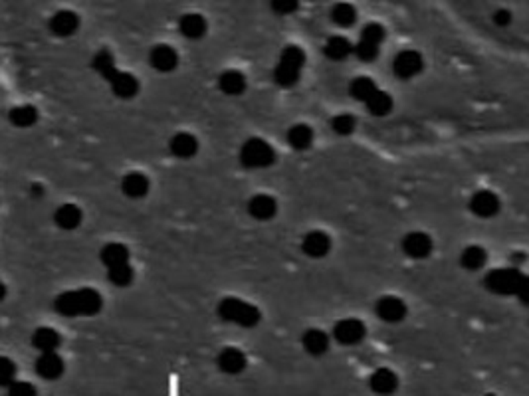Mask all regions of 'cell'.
Masks as SVG:
<instances>
[{"instance_id":"cell-1","label":"cell","mask_w":529,"mask_h":396,"mask_svg":"<svg viewBox=\"0 0 529 396\" xmlns=\"http://www.w3.org/2000/svg\"><path fill=\"white\" fill-rule=\"evenodd\" d=\"M91 66H93V70L98 72L100 75H103L107 82H109V86L113 89V93L121 97V100H131L135 97L137 93H139V82H137V77L131 74H127V72H119L118 68H115V62H113V56H111V52L109 50H100V52H95L93 54V59H91Z\"/></svg>"},{"instance_id":"cell-2","label":"cell","mask_w":529,"mask_h":396,"mask_svg":"<svg viewBox=\"0 0 529 396\" xmlns=\"http://www.w3.org/2000/svg\"><path fill=\"white\" fill-rule=\"evenodd\" d=\"M103 308L102 295L91 287L59 294L54 299V309L64 317H91Z\"/></svg>"},{"instance_id":"cell-3","label":"cell","mask_w":529,"mask_h":396,"mask_svg":"<svg viewBox=\"0 0 529 396\" xmlns=\"http://www.w3.org/2000/svg\"><path fill=\"white\" fill-rule=\"evenodd\" d=\"M306 66V52L299 46H288L281 50L279 62L274 70V82L279 88H294Z\"/></svg>"},{"instance_id":"cell-4","label":"cell","mask_w":529,"mask_h":396,"mask_svg":"<svg viewBox=\"0 0 529 396\" xmlns=\"http://www.w3.org/2000/svg\"><path fill=\"white\" fill-rule=\"evenodd\" d=\"M216 313H219L222 321L234 323V325L246 327V329L256 327L262 319L260 309L248 303V301L238 299V297H224L216 308Z\"/></svg>"},{"instance_id":"cell-5","label":"cell","mask_w":529,"mask_h":396,"mask_svg":"<svg viewBox=\"0 0 529 396\" xmlns=\"http://www.w3.org/2000/svg\"><path fill=\"white\" fill-rule=\"evenodd\" d=\"M240 162L244 169H268L276 162V151L264 139L252 137L240 149Z\"/></svg>"},{"instance_id":"cell-6","label":"cell","mask_w":529,"mask_h":396,"mask_svg":"<svg viewBox=\"0 0 529 396\" xmlns=\"http://www.w3.org/2000/svg\"><path fill=\"white\" fill-rule=\"evenodd\" d=\"M523 274L517 267H500V270H492L484 278V285L488 292L498 295H515L521 281Z\"/></svg>"},{"instance_id":"cell-7","label":"cell","mask_w":529,"mask_h":396,"mask_svg":"<svg viewBox=\"0 0 529 396\" xmlns=\"http://www.w3.org/2000/svg\"><path fill=\"white\" fill-rule=\"evenodd\" d=\"M367 335V329L359 319H341L333 327V339L339 345H359Z\"/></svg>"},{"instance_id":"cell-8","label":"cell","mask_w":529,"mask_h":396,"mask_svg":"<svg viewBox=\"0 0 529 396\" xmlns=\"http://www.w3.org/2000/svg\"><path fill=\"white\" fill-rule=\"evenodd\" d=\"M425 68L423 56L414 50H405L397 54V58L393 62V72L400 79H411L414 75H418Z\"/></svg>"},{"instance_id":"cell-9","label":"cell","mask_w":529,"mask_h":396,"mask_svg":"<svg viewBox=\"0 0 529 396\" xmlns=\"http://www.w3.org/2000/svg\"><path fill=\"white\" fill-rule=\"evenodd\" d=\"M402 252L412 260H425L432 254V238L425 232H411L402 238Z\"/></svg>"},{"instance_id":"cell-10","label":"cell","mask_w":529,"mask_h":396,"mask_svg":"<svg viewBox=\"0 0 529 396\" xmlns=\"http://www.w3.org/2000/svg\"><path fill=\"white\" fill-rule=\"evenodd\" d=\"M375 311H377V317L387 323H398L402 321L407 317V305L402 299L398 297H393V295H387V297H381L375 305Z\"/></svg>"},{"instance_id":"cell-11","label":"cell","mask_w":529,"mask_h":396,"mask_svg":"<svg viewBox=\"0 0 529 396\" xmlns=\"http://www.w3.org/2000/svg\"><path fill=\"white\" fill-rule=\"evenodd\" d=\"M470 210L478 218H492L500 212V198L492 191L476 192L470 198Z\"/></svg>"},{"instance_id":"cell-12","label":"cell","mask_w":529,"mask_h":396,"mask_svg":"<svg viewBox=\"0 0 529 396\" xmlns=\"http://www.w3.org/2000/svg\"><path fill=\"white\" fill-rule=\"evenodd\" d=\"M36 375L44 381H56L64 375V361L56 351L42 352L36 359Z\"/></svg>"},{"instance_id":"cell-13","label":"cell","mask_w":529,"mask_h":396,"mask_svg":"<svg viewBox=\"0 0 529 396\" xmlns=\"http://www.w3.org/2000/svg\"><path fill=\"white\" fill-rule=\"evenodd\" d=\"M149 62H151V66L157 72L169 74V72H173L176 66H178V54H176L175 48H171V46L167 44H159L151 50Z\"/></svg>"},{"instance_id":"cell-14","label":"cell","mask_w":529,"mask_h":396,"mask_svg":"<svg viewBox=\"0 0 529 396\" xmlns=\"http://www.w3.org/2000/svg\"><path fill=\"white\" fill-rule=\"evenodd\" d=\"M48 26L52 30V34H56L59 38H68L80 28V16L72 10H59L50 18Z\"/></svg>"},{"instance_id":"cell-15","label":"cell","mask_w":529,"mask_h":396,"mask_svg":"<svg viewBox=\"0 0 529 396\" xmlns=\"http://www.w3.org/2000/svg\"><path fill=\"white\" fill-rule=\"evenodd\" d=\"M278 212V202L270 194H256L248 200V214L256 220H272Z\"/></svg>"},{"instance_id":"cell-16","label":"cell","mask_w":529,"mask_h":396,"mask_svg":"<svg viewBox=\"0 0 529 396\" xmlns=\"http://www.w3.org/2000/svg\"><path fill=\"white\" fill-rule=\"evenodd\" d=\"M301 249L309 258H317V260L325 258L331 249V238L322 230H313V232L306 234L304 242H301Z\"/></svg>"},{"instance_id":"cell-17","label":"cell","mask_w":529,"mask_h":396,"mask_svg":"<svg viewBox=\"0 0 529 396\" xmlns=\"http://www.w3.org/2000/svg\"><path fill=\"white\" fill-rule=\"evenodd\" d=\"M216 363H219V368L226 375H240L244 368H246V357L244 352L238 351L234 347H228V349H222L216 357Z\"/></svg>"},{"instance_id":"cell-18","label":"cell","mask_w":529,"mask_h":396,"mask_svg":"<svg viewBox=\"0 0 529 396\" xmlns=\"http://www.w3.org/2000/svg\"><path fill=\"white\" fill-rule=\"evenodd\" d=\"M169 149L178 159H191L198 153V141L191 133H176L169 141Z\"/></svg>"},{"instance_id":"cell-19","label":"cell","mask_w":529,"mask_h":396,"mask_svg":"<svg viewBox=\"0 0 529 396\" xmlns=\"http://www.w3.org/2000/svg\"><path fill=\"white\" fill-rule=\"evenodd\" d=\"M369 386L373 388V393L377 395H391L395 393L398 386L397 375L391 368H377L371 379H369Z\"/></svg>"},{"instance_id":"cell-20","label":"cell","mask_w":529,"mask_h":396,"mask_svg":"<svg viewBox=\"0 0 529 396\" xmlns=\"http://www.w3.org/2000/svg\"><path fill=\"white\" fill-rule=\"evenodd\" d=\"M59 345H62V337L52 327H40L32 333V347L40 352L58 351Z\"/></svg>"},{"instance_id":"cell-21","label":"cell","mask_w":529,"mask_h":396,"mask_svg":"<svg viewBox=\"0 0 529 396\" xmlns=\"http://www.w3.org/2000/svg\"><path fill=\"white\" fill-rule=\"evenodd\" d=\"M206 20L201 15L189 12L178 20V30L185 38L189 40H201L206 34Z\"/></svg>"},{"instance_id":"cell-22","label":"cell","mask_w":529,"mask_h":396,"mask_svg":"<svg viewBox=\"0 0 529 396\" xmlns=\"http://www.w3.org/2000/svg\"><path fill=\"white\" fill-rule=\"evenodd\" d=\"M82 218H84L82 208L75 205H62L54 212V222L62 230H75L82 224Z\"/></svg>"},{"instance_id":"cell-23","label":"cell","mask_w":529,"mask_h":396,"mask_svg":"<svg viewBox=\"0 0 529 396\" xmlns=\"http://www.w3.org/2000/svg\"><path fill=\"white\" fill-rule=\"evenodd\" d=\"M121 191L129 198H143L149 192V178L143 173H129L121 180Z\"/></svg>"},{"instance_id":"cell-24","label":"cell","mask_w":529,"mask_h":396,"mask_svg":"<svg viewBox=\"0 0 529 396\" xmlns=\"http://www.w3.org/2000/svg\"><path fill=\"white\" fill-rule=\"evenodd\" d=\"M301 345L304 349L313 355V357H322L329 349V337L327 333L322 329H308L301 337Z\"/></svg>"},{"instance_id":"cell-25","label":"cell","mask_w":529,"mask_h":396,"mask_svg":"<svg viewBox=\"0 0 529 396\" xmlns=\"http://www.w3.org/2000/svg\"><path fill=\"white\" fill-rule=\"evenodd\" d=\"M100 260L105 267H113V265H121L129 262V249L125 248L119 242H111L105 244L100 252Z\"/></svg>"},{"instance_id":"cell-26","label":"cell","mask_w":529,"mask_h":396,"mask_svg":"<svg viewBox=\"0 0 529 396\" xmlns=\"http://www.w3.org/2000/svg\"><path fill=\"white\" fill-rule=\"evenodd\" d=\"M353 46L345 36H331L324 46V54L333 62H343L347 56H351Z\"/></svg>"},{"instance_id":"cell-27","label":"cell","mask_w":529,"mask_h":396,"mask_svg":"<svg viewBox=\"0 0 529 396\" xmlns=\"http://www.w3.org/2000/svg\"><path fill=\"white\" fill-rule=\"evenodd\" d=\"M288 143L295 151H306L313 143V129L306 123H297L288 131Z\"/></svg>"},{"instance_id":"cell-28","label":"cell","mask_w":529,"mask_h":396,"mask_svg":"<svg viewBox=\"0 0 529 396\" xmlns=\"http://www.w3.org/2000/svg\"><path fill=\"white\" fill-rule=\"evenodd\" d=\"M219 88L226 95H240L246 89V77L236 70H228L219 77Z\"/></svg>"},{"instance_id":"cell-29","label":"cell","mask_w":529,"mask_h":396,"mask_svg":"<svg viewBox=\"0 0 529 396\" xmlns=\"http://www.w3.org/2000/svg\"><path fill=\"white\" fill-rule=\"evenodd\" d=\"M369 113L371 115H375V117H384V115H389L391 111H393V97L387 93V91H381V89H377L371 97H369L367 102Z\"/></svg>"},{"instance_id":"cell-30","label":"cell","mask_w":529,"mask_h":396,"mask_svg":"<svg viewBox=\"0 0 529 396\" xmlns=\"http://www.w3.org/2000/svg\"><path fill=\"white\" fill-rule=\"evenodd\" d=\"M488 262V254L482 246H468V248L462 252L460 256V264L462 267L470 270V272H476V270H482Z\"/></svg>"},{"instance_id":"cell-31","label":"cell","mask_w":529,"mask_h":396,"mask_svg":"<svg viewBox=\"0 0 529 396\" xmlns=\"http://www.w3.org/2000/svg\"><path fill=\"white\" fill-rule=\"evenodd\" d=\"M331 20L337 24L339 28H351L357 22V10L349 2H337L331 8Z\"/></svg>"},{"instance_id":"cell-32","label":"cell","mask_w":529,"mask_h":396,"mask_svg":"<svg viewBox=\"0 0 529 396\" xmlns=\"http://www.w3.org/2000/svg\"><path fill=\"white\" fill-rule=\"evenodd\" d=\"M377 84L371 79V77H365V75H361V77H355L351 82V86H349V93H351L353 100H357V102H367L369 97L377 91Z\"/></svg>"},{"instance_id":"cell-33","label":"cell","mask_w":529,"mask_h":396,"mask_svg":"<svg viewBox=\"0 0 529 396\" xmlns=\"http://www.w3.org/2000/svg\"><path fill=\"white\" fill-rule=\"evenodd\" d=\"M8 119H10V123L16 125V127H32V125L38 121V111H36V107H32V105H20V107L10 109Z\"/></svg>"},{"instance_id":"cell-34","label":"cell","mask_w":529,"mask_h":396,"mask_svg":"<svg viewBox=\"0 0 529 396\" xmlns=\"http://www.w3.org/2000/svg\"><path fill=\"white\" fill-rule=\"evenodd\" d=\"M133 278H135V274H133V267L129 265V262H127V264L107 267V279H109L113 285H118V287H127V285H131Z\"/></svg>"},{"instance_id":"cell-35","label":"cell","mask_w":529,"mask_h":396,"mask_svg":"<svg viewBox=\"0 0 529 396\" xmlns=\"http://www.w3.org/2000/svg\"><path fill=\"white\" fill-rule=\"evenodd\" d=\"M379 50H381V46L375 44V42H369V40H359L357 46L353 48V52H355V56L359 62H365V64H371V62H375L377 56H379Z\"/></svg>"},{"instance_id":"cell-36","label":"cell","mask_w":529,"mask_h":396,"mask_svg":"<svg viewBox=\"0 0 529 396\" xmlns=\"http://www.w3.org/2000/svg\"><path fill=\"white\" fill-rule=\"evenodd\" d=\"M355 127H357V121H355L353 115H347V113L331 119V129L337 133V135H341V137L351 135V133L355 131Z\"/></svg>"},{"instance_id":"cell-37","label":"cell","mask_w":529,"mask_h":396,"mask_svg":"<svg viewBox=\"0 0 529 396\" xmlns=\"http://www.w3.org/2000/svg\"><path fill=\"white\" fill-rule=\"evenodd\" d=\"M361 38L381 46L384 42V38H387V30L382 28L381 24H377V22H371V24H367L365 28L361 30Z\"/></svg>"},{"instance_id":"cell-38","label":"cell","mask_w":529,"mask_h":396,"mask_svg":"<svg viewBox=\"0 0 529 396\" xmlns=\"http://www.w3.org/2000/svg\"><path fill=\"white\" fill-rule=\"evenodd\" d=\"M16 381V365L8 359V357H2L0 359V384L2 386H10L12 382Z\"/></svg>"},{"instance_id":"cell-39","label":"cell","mask_w":529,"mask_h":396,"mask_svg":"<svg viewBox=\"0 0 529 396\" xmlns=\"http://www.w3.org/2000/svg\"><path fill=\"white\" fill-rule=\"evenodd\" d=\"M270 6L272 10L279 16H288L294 15L299 6V0H270Z\"/></svg>"},{"instance_id":"cell-40","label":"cell","mask_w":529,"mask_h":396,"mask_svg":"<svg viewBox=\"0 0 529 396\" xmlns=\"http://www.w3.org/2000/svg\"><path fill=\"white\" fill-rule=\"evenodd\" d=\"M36 395V386L30 382L15 381L8 386V396H34Z\"/></svg>"},{"instance_id":"cell-41","label":"cell","mask_w":529,"mask_h":396,"mask_svg":"<svg viewBox=\"0 0 529 396\" xmlns=\"http://www.w3.org/2000/svg\"><path fill=\"white\" fill-rule=\"evenodd\" d=\"M494 24L496 26H500V28H505V26H510L512 24V20H514V16L510 10H505V8H500V10H496L494 12Z\"/></svg>"},{"instance_id":"cell-42","label":"cell","mask_w":529,"mask_h":396,"mask_svg":"<svg viewBox=\"0 0 529 396\" xmlns=\"http://www.w3.org/2000/svg\"><path fill=\"white\" fill-rule=\"evenodd\" d=\"M515 295L519 297V301H521V303L529 305V276L523 278V281H521V285H519V290H517V294Z\"/></svg>"},{"instance_id":"cell-43","label":"cell","mask_w":529,"mask_h":396,"mask_svg":"<svg viewBox=\"0 0 529 396\" xmlns=\"http://www.w3.org/2000/svg\"><path fill=\"white\" fill-rule=\"evenodd\" d=\"M30 194H32V198H42V196H44V187H42L40 182H32Z\"/></svg>"}]
</instances>
